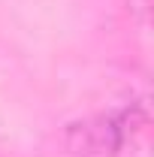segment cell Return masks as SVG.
Wrapping results in <instances>:
<instances>
[{
  "label": "cell",
  "mask_w": 154,
  "mask_h": 157,
  "mask_svg": "<svg viewBox=\"0 0 154 157\" xmlns=\"http://www.w3.org/2000/svg\"><path fill=\"white\" fill-rule=\"evenodd\" d=\"M145 103L118 106L58 127L42 145V157H118L145 127Z\"/></svg>",
  "instance_id": "1"
}]
</instances>
